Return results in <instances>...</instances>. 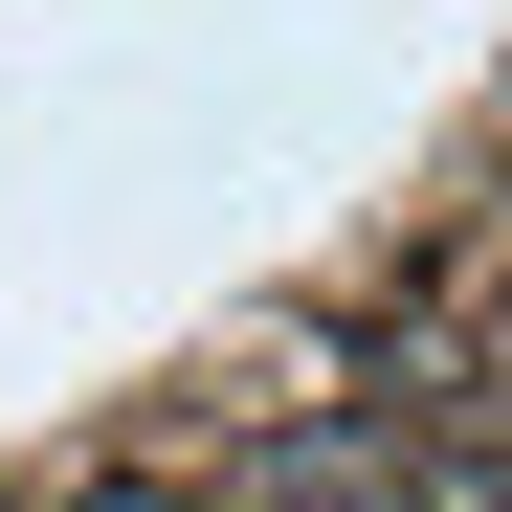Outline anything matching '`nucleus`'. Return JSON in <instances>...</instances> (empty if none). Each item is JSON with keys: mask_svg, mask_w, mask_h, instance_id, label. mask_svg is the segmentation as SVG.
I'll list each match as a JSON object with an SVG mask.
<instances>
[{"mask_svg": "<svg viewBox=\"0 0 512 512\" xmlns=\"http://www.w3.org/2000/svg\"><path fill=\"white\" fill-rule=\"evenodd\" d=\"M45 512H245V490H201V468H156V446H112V468H67Z\"/></svg>", "mask_w": 512, "mask_h": 512, "instance_id": "1", "label": "nucleus"}]
</instances>
